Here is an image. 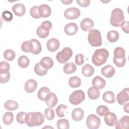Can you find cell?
I'll use <instances>...</instances> for the list:
<instances>
[{"mask_svg": "<svg viewBox=\"0 0 129 129\" xmlns=\"http://www.w3.org/2000/svg\"><path fill=\"white\" fill-rule=\"evenodd\" d=\"M109 56L108 50L105 48L97 49L92 56V63L97 67H99L105 63Z\"/></svg>", "mask_w": 129, "mask_h": 129, "instance_id": "6da1fadb", "label": "cell"}, {"mask_svg": "<svg viewBox=\"0 0 129 129\" xmlns=\"http://www.w3.org/2000/svg\"><path fill=\"white\" fill-rule=\"evenodd\" d=\"M45 117L40 112L28 113L26 120V124L29 127L39 126L44 121Z\"/></svg>", "mask_w": 129, "mask_h": 129, "instance_id": "7a4b0ae2", "label": "cell"}, {"mask_svg": "<svg viewBox=\"0 0 129 129\" xmlns=\"http://www.w3.org/2000/svg\"><path fill=\"white\" fill-rule=\"evenodd\" d=\"M124 17L123 12L119 8H115L111 12L110 22L114 27H120L124 22Z\"/></svg>", "mask_w": 129, "mask_h": 129, "instance_id": "3957f363", "label": "cell"}, {"mask_svg": "<svg viewBox=\"0 0 129 129\" xmlns=\"http://www.w3.org/2000/svg\"><path fill=\"white\" fill-rule=\"evenodd\" d=\"M88 40L91 46L95 47L101 46L102 45V38L100 32L97 29H91L89 30Z\"/></svg>", "mask_w": 129, "mask_h": 129, "instance_id": "277c9868", "label": "cell"}, {"mask_svg": "<svg viewBox=\"0 0 129 129\" xmlns=\"http://www.w3.org/2000/svg\"><path fill=\"white\" fill-rule=\"evenodd\" d=\"M52 23L49 21H44L36 30V34L41 38H46L49 33V31L52 28Z\"/></svg>", "mask_w": 129, "mask_h": 129, "instance_id": "5b68a950", "label": "cell"}, {"mask_svg": "<svg viewBox=\"0 0 129 129\" xmlns=\"http://www.w3.org/2000/svg\"><path fill=\"white\" fill-rule=\"evenodd\" d=\"M73 50L69 47H64L62 50L59 51L56 55V58L58 62L61 63H66L72 57Z\"/></svg>", "mask_w": 129, "mask_h": 129, "instance_id": "8992f818", "label": "cell"}, {"mask_svg": "<svg viewBox=\"0 0 129 129\" xmlns=\"http://www.w3.org/2000/svg\"><path fill=\"white\" fill-rule=\"evenodd\" d=\"M85 98V95L82 90H78L73 92L69 97L70 102L74 105H77L82 102Z\"/></svg>", "mask_w": 129, "mask_h": 129, "instance_id": "52a82bcc", "label": "cell"}, {"mask_svg": "<svg viewBox=\"0 0 129 129\" xmlns=\"http://www.w3.org/2000/svg\"><path fill=\"white\" fill-rule=\"evenodd\" d=\"M100 123V119L95 114H90L87 117L86 125L89 129H97Z\"/></svg>", "mask_w": 129, "mask_h": 129, "instance_id": "ba28073f", "label": "cell"}, {"mask_svg": "<svg viewBox=\"0 0 129 129\" xmlns=\"http://www.w3.org/2000/svg\"><path fill=\"white\" fill-rule=\"evenodd\" d=\"M80 10L76 7H71L66 9L64 12V17L69 20H75L80 16Z\"/></svg>", "mask_w": 129, "mask_h": 129, "instance_id": "9c48e42d", "label": "cell"}, {"mask_svg": "<svg viewBox=\"0 0 129 129\" xmlns=\"http://www.w3.org/2000/svg\"><path fill=\"white\" fill-rule=\"evenodd\" d=\"M116 101L120 105H123L129 100V90L128 88L123 89L119 92L116 96Z\"/></svg>", "mask_w": 129, "mask_h": 129, "instance_id": "30bf717a", "label": "cell"}, {"mask_svg": "<svg viewBox=\"0 0 129 129\" xmlns=\"http://www.w3.org/2000/svg\"><path fill=\"white\" fill-rule=\"evenodd\" d=\"M45 101L46 105L49 108L54 107L58 102V99L57 96L52 92H49L46 95Z\"/></svg>", "mask_w": 129, "mask_h": 129, "instance_id": "8fae6325", "label": "cell"}, {"mask_svg": "<svg viewBox=\"0 0 129 129\" xmlns=\"http://www.w3.org/2000/svg\"><path fill=\"white\" fill-rule=\"evenodd\" d=\"M38 14L40 18H47L50 16L51 10L50 7L46 4L38 6Z\"/></svg>", "mask_w": 129, "mask_h": 129, "instance_id": "7c38bea8", "label": "cell"}, {"mask_svg": "<svg viewBox=\"0 0 129 129\" xmlns=\"http://www.w3.org/2000/svg\"><path fill=\"white\" fill-rule=\"evenodd\" d=\"M104 116L105 123L108 126H112L115 125L117 121V118L114 113L109 111Z\"/></svg>", "mask_w": 129, "mask_h": 129, "instance_id": "4fadbf2b", "label": "cell"}, {"mask_svg": "<svg viewBox=\"0 0 129 129\" xmlns=\"http://www.w3.org/2000/svg\"><path fill=\"white\" fill-rule=\"evenodd\" d=\"M60 43L59 40L55 38H51L46 43L47 49L50 52H54L57 50L59 47Z\"/></svg>", "mask_w": 129, "mask_h": 129, "instance_id": "5bb4252c", "label": "cell"}, {"mask_svg": "<svg viewBox=\"0 0 129 129\" xmlns=\"http://www.w3.org/2000/svg\"><path fill=\"white\" fill-rule=\"evenodd\" d=\"M37 87V83L34 79H29L25 84L24 89L25 91L28 93H31L35 91Z\"/></svg>", "mask_w": 129, "mask_h": 129, "instance_id": "9a60e30c", "label": "cell"}, {"mask_svg": "<svg viewBox=\"0 0 129 129\" xmlns=\"http://www.w3.org/2000/svg\"><path fill=\"white\" fill-rule=\"evenodd\" d=\"M78 30V27L75 23H69L67 24L64 28V31L66 34L69 36L75 35Z\"/></svg>", "mask_w": 129, "mask_h": 129, "instance_id": "2e32d148", "label": "cell"}, {"mask_svg": "<svg viewBox=\"0 0 129 129\" xmlns=\"http://www.w3.org/2000/svg\"><path fill=\"white\" fill-rule=\"evenodd\" d=\"M12 10L15 15L18 17L23 16L26 12L25 6L21 3L15 4L12 7Z\"/></svg>", "mask_w": 129, "mask_h": 129, "instance_id": "e0dca14e", "label": "cell"}, {"mask_svg": "<svg viewBox=\"0 0 129 129\" xmlns=\"http://www.w3.org/2000/svg\"><path fill=\"white\" fill-rule=\"evenodd\" d=\"M115 70L114 67L110 64L106 65L103 67L101 70L102 75L107 78H110L113 77L115 74Z\"/></svg>", "mask_w": 129, "mask_h": 129, "instance_id": "ac0fdd59", "label": "cell"}, {"mask_svg": "<svg viewBox=\"0 0 129 129\" xmlns=\"http://www.w3.org/2000/svg\"><path fill=\"white\" fill-rule=\"evenodd\" d=\"M92 86L98 89H103L106 85L105 80L101 77L97 76L95 77L92 81Z\"/></svg>", "mask_w": 129, "mask_h": 129, "instance_id": "d6986e66", "label": "cell"}, {"mask_svg": "<svg viewBox=\"0 0 129 129\" xmlns=\"http://www.w3.org/2000/svg\"><path fill=\"white\" fill-rule=\"evenodd\" d=\"M129 117L127 115L123 116L115 123V128L116 129H126L128 127Z\"/></svg>", "mask_w": 129, "mask_h": 129, "instance_id": "ffe728a7", "label": "cell"}, {"mask_svg": "<svg viewBox=\"0 0 129 129\" xmlns=\"http://www.w3.org/2000/svg\"><path fill=\"white\" fill-rule=\"evenodd\" d=\"M39 64L45 70H48L50 69L53 66V61L49 57L45 56L43 57L39 62Z\"/></svg>", "mask_w": 129, "mask_h": 129, "instance_id": "44dd1931", "label": "cell"}, {"mask_svg": "<svg viewBox=\"0 0 129 129\" xmlns=\"http://www.w3.org/2000/svg\"><path fill=\"white\" fill-rule=\"evenodd\" d=\"M80 27L82 30L88 31L94 27V22L90 18H85L81 21Z\"/></svg>", "mask_w": 129, "mask_h": 129, "instance_id": "7402d4cb", "label": "cell"}, {"mask_svg": "<svg viewBox=\"0 0 129 129\" xmlns=\"http://www.w3.org/2000/svg\"><path fill=\"white\" fill-rule=\"evenodd\" d=\"M84 115L83 110L81 108H75L72 112V117L74 120L76 121H81Z\"/></svg>", "mask_w": 129, "mask_h": 129, "instance_id": "603a6c76", "label": "cell"}, {"mask_svg": "<svg viewBox=\"0 0 129 129\" xmlns=\"http://www.w3.org/2000/svg\"><path fill=\"white\" fill-rule=\"evenodd\" d=\"M32 43V52L34 54H39L42 50V46L40 42L36 39H31L30 40Z\"/></svg>", "mask_w": 129, "mask_h": 129, "instance_id": "cb8c5ba5", "label": "cell"}, {"mask_svg": "<svg viewBox=\"0 0 129 129\" xmlns=\"http://www.w3.org/2000/svg\"><path fill=\"white\" fill-rule=\"evenodd\" d=\"M94 69L90 64L86 63L82 69V73L86 77H90L93 75Z\"/></svg>", "mask_w": 129, "mask_h": 129, "instance_id": "d4e9b609", "label": "cell"}, {"mask_svg": "<svg viewBox=\"0 0 129 129\" xmlns=\"http://www.w3.org/2000/svg\"><path fill=\"white\" fill-rule=\"evenodd\" d=\"M87 94L89 98L92 100H96L100 96V91L99 89L93 86L88 89Z\"/></svg>", "mask_w": 129, "mask_h": 129, "instance_id": "484cf974", "label": "cell"}, {"mask_svg": "<svg viewBox=\"0 0 129 129\" xmlns=\"http://www.w3.org/2000/svg\"><path fill=\"white\" fill-rule=\"evenodd\" d=\"M103 100L108 103H113L115 101V95L112 91H108L104 92L102 96Z\"/></svg>", "mask_w": 129, "mask_h": 129, "instance_id": "4316f807", "label": "cell"}, {"mask_svg": "<svg viewBox=\"0 0 129 129\" xmlns=\"http://www.w3.org/2000/svg\"><path fill=\"white\" fill-rule=\"evenodd\" d=\"M18 103L14 100H9L6 101L4 103V107L6 109L11 111L15 110L18 108Z\"/></svg>", "mask_w": 129, "mask_h": 129, "instance_id": "83f0119b", "label": "cell"}, {"mask_svg": "<svg viewBox=\"0 0 129 129\" xmlns=\"http://www.w3.org/2000/svg\"><path fill=\"white\" fill-rule=\"evenodd\" d=\"M107 38L110 42H115L118 40L119 34L116 30H110L107 34Z\"/></svg>", "mask_w": 129, "mask_h": 129, "instance_id": "f1b7e54d", "label": "cell"}, {"mask_svg": "<svg viewBox=\"0 0 129 129\" xmlns=\"http://www.w3.org/2000/svg\"><path fill=\"white\" fill-rule=\"evenodd\" d=\"M76 66L75 63L71 62L66 63L63 67V71L66 74H70L73 73L76 71Z\"/></svg>", "mask_w": 129, "mask_h": 129, "instance_id": "f546056e", "label": "cell"}, {"mask_svg": "<svg viewBox=\"0 0 129 129\" xmlns=\"http://www.w3.org/2000/svg\"><path fill=\"white\" fill-rule=\"evenodd\" d=\"M69 86L73 88H78L80 87L81 84V80L77 76L72 77L69 79Z\"/></svg>", "mask_w": 129, "mask_h": 129, "instance_id": "4dcf8cb0", "label": "cell"}, {"mask_svg": "<svg viewBox=\"0 0 129 129\" xmlns=\"http://www.w3.org/2000/svg\"><path fill=\"white\" fill-rule=\"evenodd\" d=\"M29 63V59L25 55H22L20 56L18 59V64L20 68H26L28 67Z\"/></svg>", "mask_w": 129, "mask_h": 129, "instance_id": "1f68e13d", "label": "cell"}, {"mask_svg": "<svg viewBox=\"0 0 129 129\" xmlns=\"http://www.w3.org/2000/svg\"><path fill=\"white\" fill-rule=\"evenodd\" d=\"M49 92L50 89L48 87H42L38 90L37 93V97L41 101H45L46 95Z\"/></svg>", "mask_w": 129, "mask_h": 129, "instance_id": "d6a6232c", "label": "cell"}, {"mask_svg": "<svg viewBox=\"0 0 129 129\" xmlns=\"http://www.w3.org/2000/svg\"><path fill=\"white\" fill-rule=\"evenodd\" d=\"M14 120V114L11 112H6L3 117V123L6 125L11 124Z\"/></svg>", "mask_w": 129, "mask_h": 129, "instance_id": "836d02e7", "label": "cell"}, {"mask_svg": "<svg viewBox=\"0 0 129 129\" xmlns=\"http://www.w3.org/2000/svg\"><path fill=\"white\" fill-rule=\"evenodd\" d=\"M114 58L116 59H122L125 57V51L121 47H117L115 48L113 52Z\"/></svg>", "mask_w": 129, "mask_h": 129, "instance_id": "e575fe53", "label": "cell"}, {"mask_svg": "<svg viewBox=\"0 0 129 129\" xmlns=\"http://www.w3.org/2000/svg\"><path fill=\"white\" fill-rule=\"evenodd\" d=\"M22 50L26 53H32V46L30 41H26L22 43L21 45Z\"/></svg>", "mask_w": 129, "mask_h": 129, "instance_id": "d590c367", "label": "cell"}, {"mask_svg": "<svg viewBox=\"0 0 129 129\" xmlns=\"http://www.w3.org/2000/svg\"><path fill=\"white\" fill-rule=\"evenodd\" d=\"M58 129H68L69 128V122L66 119H60L56 123Z\"/></svg>", "mask_w": 129, "mask_h": 129, "instance_id": "8d00e7d4", "label": "cell"}, {"mask_svg": "<svg viewBox=\"0 0 129 129\" xmlns=\"http://www.w3.org/2000/svg\"><path fill=\"white\" fill-rule=\"evenodd\" d=\"M28 113L25 112H20L16 116V120L18 122L21 124H24L26 122Z\"/></svg>", "mask_w": 129, "mask_h": 129, "instance_id": "74e56055", "label": "cell"}, {"mask_svg": "<svg viewBox=\"0 0 129 129\" xmlns=\"http://www.w3.org/2000/svg\"><path fill=\"white\" fill-rule=\"evenodd\" d=\"M16 56L15 52L14 50L12 49H7L4 53V58L8 61L13 60Z\"/></svg>", "mask_w": 129, "mask_h": 129, "instance_id": "f35d334b", "label": "cell"}, {"mask_svg": "<svg viewBox=\"0 0 129 129\" xmlns=\"http://www.w3.org/2000/svg\"><path fill=\"white\" fill-rule=\"evenodd\" d=\"M34 71L35 73L39 76H43L47 73V70L43 69L39 63H37L35 65Z\"/></svg>", "mask_w": 129, "mask_h": 129, "instance_id": "ab89813d", "label": "cell"}, {"mask_svg": "<svg viewBox=\"0 0 129 129\" xmlns=\"http://www.w3.org/2000/svg\"><path fill=\"white\" fill-rule=\"evenodd\" d=\"M2 18L6 22H9L12 21L13 18V16L12 13L7 10L4 11L2 13Z\"/></svg>", "mask_w": 129, "mask_h": 129, "instance_id": "60d3db41", "label": "cell"}, {"mask_svg": "<svg viewBox=\"0 0 129 129\" xmlns=\"http://www.w3.org/2000/svg\"><path fill=\"white\" fill-rule=\"evenodd\" d=\"M109 111L108 108L104 105H100L96 109V112L97 114L101 116H103L106 114Z\"/></svg>", "mask_w": 129, "mask_h": 129, "instance_id": "b9f144b4", "label": "cell"}, {"mask_svg": "<svg viewBox=\"0 0 129 129\" xmlns=\"http://www.w3.org/2000/svg\"><path fill=\"white\" fill-rule=\"evenodd\" d=\"M10 66L6 61H2L0 63V74H4L9 72Z\"/></svg>", "mask_w": 129, "mask_h": 129, "instance_id": "7bdbcfd3", "label": "cell"}, {"mask_svg": "<svg viewBox=\"0 0 129 129\" xmlns=\"http://www.w3.org/2000/svg\"><path fill=\"white\" fill-rule=\"evenodd\" d=\"M44 114H45V117L48 120H52L55 116L54 110L49 107L45 109V110H44Z\"/></svg>", "mask_w": 129, "mask_h": 129, "instance_id": "ee69618b", "label": "cell"}, {"mask_svg": "<svg viewBox=\"0 0 129 129\" xmlns=\"http://www.w3.org/2000/svg\"><path fill=\"white\" fill-rule=\"evenodd\" d=\"M67 108V106L64 104L59 105L55 109V112L56 115L59 117H63L64 116V114L63 113V111Z\"/></svg>", "mask_w": 129, "mask_h": 129, "instance_id": "f6af8a7d", "label": "cell"}, {"mask_svg": "<svg viewBox=\"0 0 129 129\" xmlns=\"http://www.w3.org/2000/svg\"><path fill=\"white\" fill-rule=\"evenodd\" d=\"M38 6H34L32 7L30 10V14L32 17L35 19L40 18V16L38 14Z\"/></svg>", "mask_w": 129, "mask_h": 129, "instance_id": "bcb514c9", "label": "cell"}, {"mask_svg": "<svg viewBox=\"0 0 129 129\" xmlns=\"http://www.w3.org/2000/svg\"><path fill=\"white\" fill-rule=\"evenodd\" d=\"M113 61L116 67L118 68H121L124 66L126 63V58L125 57H124L122 59H116L113 57Z\"/></svg>", "mask_w": 129, "mask_h": 129, "instance_id": "7dc6e473", "label": "cell"}, {"mask_svg": "<svg viewBox=\"0 0 129 129\" xmlns=\"http://www.w3.org/2000/svg\"><path fill=\"white\" fill-rule=\"evenodd\" d=\"M10 79V73L8 72L4 74H0V82L1 83H6L8 82Z\"/></svg>", "mask_w": 129, "mask_h": 129, "instance_id": "c3c4849f", "label": "cell"}, {"mask_svg": "<svg viewBox=\"0 0 129 129\" xmlns=\"http://www.w3.org/2000/svg\"><path fill=\"white\" fill-rule=\"evenodd\" d=\"M84 62V55L83 54L79 53L75 56V62L77 65L81 66Z\"/></svg>", "mask_w": 129, "mask_h": 129, "instance_id": "681fc988", "label": "cell"}, {"mask_svg": "<svg viewBox=\"0 0 129 129\" xmlns=\"http://www.w3.org/2000/svg\"><path fill=\"white\" fill-rule=\"evenodd\" d=\"M128 25H129V22L127 21H124L121 25H120V27H121V28L122 29V30H123V31L125 33L128 34L129 33V27H128Z\"/></svg>", "mask_w": 129, "mask_h": 129, "instance_id": "f907efd6", "label": "cell"}, {"mask_svg": "<svg viewBox=\"0 0 129 129\" xmlns=\"http://www.w3.org/2000/svg\"><path fill=\"white\" fill-rule=\"evenodd\" d=\"M76 2L77 4L82 7H87L89 6L90 4V0H77Z\"/></svg>", "mask_w": 129, "mask_h": 129, "instance_id": "816d5d0a", "label": "cell"}, {"mask_svg": "<svg viewBox=\"0 0 129 129\" xmlns=\"http://www.w3.org/2000/svg\"><path fill=\"white\" fill-rule=\"evenodd\" d=\"M128 105H129V103H127L126 104H124V106H123V110L124 112L126 113H128Z\"/></svg>", "mask_w": 129, "mask_h": 129, "instance_id": "f5cc1de1", "label": "cell"}, {"mask_svg": "<svg viewBox=\"0 0 129 129\" xmlns=\"http://www.w3.org/2000/svg\"><path fill=\"white\" fill-rule=\"evenodd\" d=\"M61 2L62 3H63L64 5H69V4H70L73 2V1L72 0H71V1H69H69L68 0L63 1V0H61Z\"/></svg>", "mask_w": 129, "mask_h": 129, "instance_id": "db71d44e", "label": "cell"}]
</instances>
